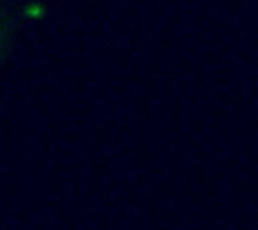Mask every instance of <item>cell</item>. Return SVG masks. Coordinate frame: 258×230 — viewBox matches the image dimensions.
Masks as SVG:
<instances>
[]
</instances>
